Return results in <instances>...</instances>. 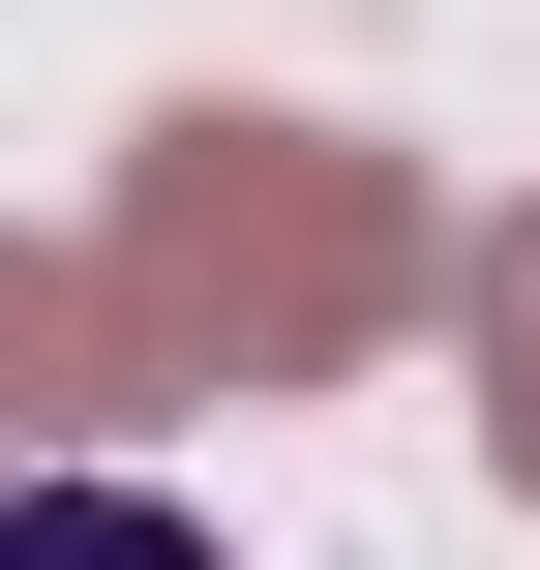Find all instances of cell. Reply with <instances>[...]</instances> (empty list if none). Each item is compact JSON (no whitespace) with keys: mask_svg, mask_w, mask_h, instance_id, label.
<instances>
[{"mask_svg":"<svg viewBox=\"0 0 540 570\" xmlns=\"http://www.w3.org/2000/svg\"><path fill=\"white\" fill-rule=\"evenodd\" d=\"M90 271H120L150 391H331V361L421 301V180L331 150V120H150Z\"/></svg>","mask_w":540,"mask_h":570,"instance_id":"6da1fadb","label":"cell"},{"mask_svg":"<svg viewBox=\"0 0 540 570\" xmlns=\"http://www.w3.org/2000/svg\"><path fill=\"white\" fill-rule=\"evenodd\" d=\"M90 421H150V331L90 240H0V451H90Z\"/></svg>","mask_w":540,"mask_h":570,"instance_id":"7a4b0ae2","label":"cell"},{"mask_svg":"<svg viewBox=\"0 0 540 570\" xmlns=\"http://www.w3.org/2000/svg\"><path fill=\"white\" fill-rule=\"evenodd\" d=\"M0 570H210V541H180L150 481H30V511H0Z\"/></svg>","mask_w":540,"mask_h":570,"instance_id":"3957f363","label":"cell"},{"mask_svg":"<svg viewBox=\"0 0 540 570\" xmlns=\"http://www.w3.org/2000/svg\"><path fill=\"white\" fill-rule=\"evenodd\" d=\"M481 421H511V481H540V210L481 240Z\"/></svg>","mask_w":540,"mask_h":570,"instance_id":"277c9868","label":"cell"}]
</instances>
